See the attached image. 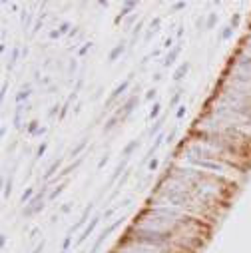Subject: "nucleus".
I'll return each mask as SVG.
<instances>
[{
    "instance_id": "nucleus-19",
    "label": "nucleus",
    "mask_w": 251,
    "mask_h": 253,
    "mask_svg": "<svg viewBox=\"0 0 251 253\" xmlns=\"http://www.w3.org/2000/svg\"><path fill=\"white\" fill-rule=\"evenodd\" d=\"M68 28H70V24H68V22H64L62 26H60V30H58V32H60V34H66V32H68Z\"/></svg>"
},
{
    "instance_id": "nucleus-6",
    "label": "nucleus",
    "mask_w": 251,
    "mask_h": 253,
    "mask_svg": "<svg viewBox=\"0 0 251 253\" xmlns=\"http://www.w3.org/2000/svg\"><path fill=\"white\" fill-rule=\"evenodd\" d=\"M122 52H124V44H118L114 48V50H112V52H110V60H112V62H114L116 58H118V56L122 54Z\"/></svg>"
},
{
    "instance_id": "nucleus-26",
    "label": "nucleus",
    "mask_w": 251,
    "mask_h": 253,
    "mask_svg": "<svg viewBox=\"0 0 251 253\" xmlns=\"http://www.w3.org/2000/svg\"><path fill=\"white\" fill-rule=\"evenodd\" d=\"M183 114H185V106H182V108L177 110V118H183Z\"/></svg>"
},
{
    "instance_id": "nucleus-29",
    "label": "nucleus",
    "mask_w": 251,
    "mask_h": 253,
    "mask_svg": "<svg viewBox=\"0 0 251 253\" xmlns=\"http://www.w3.org/2000/svg\"><path fill=\"white\" fill-rule=\"evenodd\" d=\"M183 6H185V4H183V2H179V4H175V6H173V10H179V8H183Z\"/></svg>"
},
{
    "instance_id": "nucleus-25",
    "label": "nucleus",
    "mask_w": 251,
    "mask_h": 253,
    "mask_svg": "<svg viewBox=\"0 0 251 253\" xmlns=\"http://www.w3.org/2000/svg\"><path fill=\"white\" fill-rule=\"evenodd\" d=\"M108 164V155H106V157H102V160H100V164H98V167H104V165Z\"/></svg>"
},
{
    "instance_id": "nucleus-11",
    "label": "nucleus",
    "mask_w": 251,
    "mask_h": 253,
    "mask_svg": "<svg viewBox=\"0 0 251 253\" xmlns=\"http://www.w3.org/2000/svg\"><path fill=\"white\" fill-rule=\"evenodd\" d=\"M161 142H163V136H158V138H156V143H154V148H151V150H149V155H154V152H156V150H158V148H160L161 145Z\"/></svg>"
},
{
    "instance_id": "nucleus-28",
    "label": "nucleus",
    "mask_w": 251,
    "mask_h": 253,
    "mask_svg": "<svg viewBox=\"0 0 251 253\" xmlns=\"http://www.w3.org/2000/svg\"><path fill=\"white\" fill-rule=\"evenodd\" d=\"M154 96H156V90H149V92H148V96H146V98H148V100H151Z\"/></svg>"
},
{
    "instance_id": "nucleus-12",
    "label": "nucleus",
    "mask_w": 251,
    "mask_h": 253,
    "mask_svg": "<svg viewBox=\"0 0 251 253\" xmlns=\"http://www.w3.org/2000/svg\"><path fill=\"white\" fill-rule=\"evenodd\" d=\"M160 108H161L160 104H154V106H151V110H149V118H151V120H154V118L160 114Z\"/></svg>"
},
{
    "instance_id": "nucleus-18",
    "label": "nucleus",
    "mask_w": 251,
    "mask_h": 253,
    "mask_svg": "<svg viewBox=\"0 0 251 253\" xmlns=\"http://www.w3.org/2000/svg\"><path fill=\"white\" fill-rule=\"evenodd\" d=\"M46 148H48V143L44 142L40 148H38V154H36V157H42V155H44V152H46Z\"/></svg>"
},
{
    "instance_id": "nucleus-3",
    "label": "nucleus",
    "mask_w": 251,
    "mask_h": 253,
    "mask_svg": "<svg viewBox=\"0 0 251 253\" xmlns=\"http://www.w3.org/2000/svg\"><path fill=\"white\" fill-rule=\"evenodd\" d=\"M187 70H189V62H183L182 66L175 70V74H173V80H175V82H179V80H182V78L187 74Z\"/></svg>"
},
{
    "instance_id": "nucleus-7",
    "label": "nucleus",
    "mask_w": 251,
    "mask_h": 253,
    "mask_svg": "<svg viewBox=\"0 0 251 253\" xmlns=\"http://www.w3.org/2000/svg\"><path fill=\"white\" fill-rule=\"evenodd\" d=\"M136 102H137L136 98H132V100H130V102H128V104L124 106V118H126V116H128V114H130L132 110H134V106H136ZM124 118H122V120H124Z\"/></svg>"
},
{
    "instance_id": "nucleus-32",
    "label": "nucleus",
    "mask_w": 251,
    "mask_h": 253,
    "mask_svg": "<svg viewBox=\"0 0 251 253\" xmlns=\"http://www.w3.org/2000/svg\"><path fill=\"white\" fill-rule=\"evenodd\" d=\"M42 247H44V243H42V245H38V247H36V251H34V253H40V251H42Z\"/></svg>"
},
{
    "instance_id": "nucleus-15",
    "label": "nucleus",
    "mask_w": 251,
    "mask_h": 253,
    "mask_svg": "<svg viewBox=\"0 0 251 253\" xmlns=\"http://www.w3.org/2000/svg\"><path fill=\"white\" fill-rule=\"evenodd\" d=\"M116 122H118V116H116V118H112V120L108 122V124H106V128H104V130H106V132H110V130H112V128H114V126H116Z\"/></svg>"
},
{
    "instance_id": "nucleus-1",
    "label": "nucleus",
    "mask_w": 251,
    "mask_h": 253,
    "mask_svg": "<svg viewBox=\"0 0 251 253\" xmlns=\"http://www.w3.org/2000/svg\"><path fill=\"white\" fill-rule=\"evenodd\" d=\"M98 223H100V217H94V219L90 221V225H88V227L84 229V233H82V235H80V239H78V243H82V241H84V239H88V237H90L92 233H94V229L98 227Z\"/></svg>"
},
{
    "instance_id": "nucleus-21",
    "label": "nucleus",
    "mask_w": 251,
    "mask_h": 253,
    "mask_svg": "<svg viewBox=\"0 0 251 253\" xmlns=\"http://www.w3.org/2000/svg\"><path fill=\"white\" fill-rule=\"evenodd\" d=\"M213 22H215V14H209V20H207V28H211V26H213Z\"/></svg>"
},
{
    "instance_id": "nucleus-30",
    "label": "nucleus",
    "mask_w": 251,
    "mask_h": 253,
    "mask_svg": "<svg viewBox=\"0 0 251 253\" xmlns=\"http://www.w3.org/2000/svg\"><path fill=\"white\" fill-rule=\"evenodd\" d=\"M36 126H38V122H32V124H30V132H34Z\"/></svg>"
},
{
    "instance_id": "nucleus-16",
    "label": "nucleus",
    "mask_w": 251,
    "mask_h": 253,
    "mask_svg": "<svg viewBox=\"0 0 251 253\" xmlns=\"http://www.w3.org/2000/svg\"><path fill=\"white\" fill-rule=\"evenodd\" d=\"M62 189H64V186H58V189H54L52 193H50V199H56L60 193H62Z\"/></svg>"
},
{
    "instance_id": "nucleus-4",
    "label": "nucleus",
    "mask_w": 251,
    "mask_h": 253,
    "mask_svg": "<svg viewBox=\"0 0 251 253\" xmlns=\"http://www.w3.org/2000/svg\"><path fill=\"white\" fill-rule=\"evenodd\" d=\"M28 96H30V88H28V86H26V88H22L20 90V92H18V94H16V102H18V104H22L24 100H28Z\"/></svg>"
},
{
    "instance_id": "nucleus-22",
    "label": "nucleus",
    "mask_w": 251,
    "mask_h": 253,
    "mask_svg": "<svg viewBox=\"0 0 251 253\" xmlns=\"http://www.w3.org/2000/svg\"><path fill=\"white\" fill-rule=\"evenodd\" d=\"M149 171H154V169H156V167H158V160H151V162H149Z\"/></svg>"
},
{
    "instance_id": "nucleus-8",
    "label": "nucleus",
    "mask_w": 251,
    "mask_h": 253,
    "mask_svg": "<svg viewBox=\"0 0 251 253\" xmlns=\"http://www.w3.org/2000/svg\"><path fill=\"white\" fill-rule=\"evenodd\" d=\"M137 148V140H134V142H130L128 145H126V150H124V155H130L134 150Z\"/></svg>"
},
{
    "instance_id": "nucleus-23",
    "label": "nucleus",
    "mask_w": 251,
    "mask_h": 253,
    "mask_svg": "<svg viewBox=\"0 0 251 253\" xmlns=\"http://www.w3.org/2000/svg\"><path fill=\"white\" fill-rule=\"evenodd\" d=\"M158 26H160V18H156V20L151 22V30L156 32V30H158Z\"/></svg>"
},
{
    "instance_id": "nucleus-20",
    "label": "nucleus",
    "mask_w": 251,
    "mask_h": 253,
    "mask_svg": "<svg viewBox=\"0 0 251 253\" xmlns=\"http://www.w3.org/2000/svg\"><path fill=\"white\" fill-rule=\"evenodd\" d=\"M84 145H86V142H82L80 145L76 148V150H72V155H78V154H80V150H82V148H84Z\"/></svg>"
},
{
    "instance_id": "nucleus-13",
    "label": "nucleus",
    "mask_w": 251,
    "mask_h": 253,
    "mask_svg": "<svg viewBox=\"0 0 251 253\" xmlns=\"http://www.w3.org/2000/svg\"><path fill=\"white\" fill-rule=\"evenodd\" d=\"M32 193H34V189H32V187H30V189H26V191L22 193V203H26L28 199L32 197Z\"/></svg>"
},
{
    "instance_id": "nucleus-5",
    "label": "nucleus",
    "mask_w": 251,
    "mask_h": 253,
    "mask_svg": "<svg viewBox=\"0 0 251 253\" xmlns=\"http://www.w3.org/2000/svg\"><path fill=\"white\" fill-rule=\"evenodd\" d=\"M177 54H179V46H177V48H173V50H171V54H168V58L163 60V66H171V64L175 62V56H177Z\"/></svg>"
},
{
    "instance_id": "nucleus-10",
    "label": "nucleus",
    "mask_w": 251,
    "mask_h": 253,
    "mask_svg": "<svg viewBox=\"0 0 251 253\" xmlns=\"http://www.w3.org/2000/svg\"><path fill=\"white\" fill-rule=\"evenodd\" d=\"M58 167H60V160H58V162H54V164H52V165H50V167H48V171H46V176H44V177H46V179H48V177L52 176V174L56 171Z\"/></svg>"
},
{
    "instance_id": "nucleus-2",
    "label": "nucleus",
    "mask_w": 251,
    "mask_h": 253,
    "mask_svg": "<svg viewBox=\"0 0 251 253\" xmlns=\"http://www.w3.org/2000/svg\"><path fill=\"white\" fill-rule=\"evenodd\" d=\"M128 86H130V78H128V80H124V82H122V84H120V86H118V88H116L114 92L110 94V98H108V106H110V104H112V102H114V100L118 98L120 94H124V92H126V88H128Z\"/></svg>"
},
{
    "instance_id": "nucleus-17",
    "label": "nucleus",
    "mask_w": 251,
    "mask_h": 253,
    "mask_svg": "<svg viewBox=\"0 0 251 253\" xmlns=\"http://www.w3.org/2000/svg\"><path fill=\"white\" fill-rule=\"evenodd\" d=\"M161 124H163V118H160V120L156 122V126H154V128H151V134H158V132H160Z\"/></svg>"
},
{
    "instance_id": "nucleus-9",
    "label": "nucleus",
    "mask_w": 251,
    "mask_h": 253,
    "mask_svg": "<svg viewBox=\"0 0 251 253\" xmlns=\"http://www.w3.org/2000/svg\"><path fill=\"white\" fill-rule=\"evenodd\" d=\"M132 8H136V2H128V4H126L124 8H122V12H120V16H118V20H120V18H122L124 14H128V12L132 10Z\"/></svg>"
},
{
    "instance_id": "nucleus-27",
    "label": "nucleus",
    "mask_w": 251,
    "mask_h": 253,
    "mask_svg": "<svg viewBox=\"0 0 251 253\" xmlns=\"http://www.w3.org/2000/svg\"><path fill=\"white\" fill-rule=\"evenodd\" d=\"M90 46H92V44H86V46H84V48H82V50H80V56H84V54H86V52H88V48H90Z\"/></svg>"
},
{
    "instance_id": "nucleus-31",
    "label": "nucleus",
    "mask_w": 251,
    "mask_h": 253,
    "mask_svg": "<svg viewBox=\"0 0 251 253\" xmlns=\"http://www.w3.org/2000/svg\"><path fill=\"white\" fill-rule=\"evenodd\" d=\"M163 46H165V48H170V46H171V38H168V40L163 42Z\"/></svg>"
},
{
    "instance_id": "nucleus-14",
    "label": "nucleus",
    "mask_w": 251,
    "mask_h": 253,
    "mask_svg": "<svg viewBox=\"0 0 251 253\" xmlns=\"http://www.w3.org/2000/svg\"><path fill=\"white\" fill-rule=\"evenodd\" d=\"M124 167H126V162H124V164H120V165H118V169H116V171H114V176H112V181H114L116 177H118L120 174H122V171H124Z\"/></svg>"
},
{
    "instance_id": "nucleus-24",
    "label": "nucleus",
    "mask_w": 251,
    "mask_h": 253,
    "mask_svg": "<svg viewBox=\"0 0 251 253\" xmlns=\"http://www.w3.org/2000/svg\"><path fill=\"white\" fill-rule=\"evenodd\" d=\"M10 189H12V181H8V183H6V189H4V195H8Z\"/></svg>"
}]
</instances>
